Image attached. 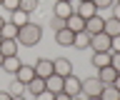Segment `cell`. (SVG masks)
<instances>
[{
  "label": "cell",
  "mask_w": 120,
  "mask_h": 100,
  "mask_svg": "<svg viewBox=\"0 0 120 100\" xmlns=\"http://www.w3.org/2000/svg\"><path fill=\"white\" fill-rule=\"evenodd\" d=\"M40 40H43V25L33 23V20L28 25H22L20 33H18V45H22V48H35Z\"/></svg>",
  "instance_id": "1"
},
{
  "label": "cell",
  "mask_w": 120,
  "mask_h": 100,
  "mask_svg": "<svg viewBox=\"0 0 120 100\" xmlns=\"http://www.w3.org/2000/svg\"><path fill=\"white\" fill-rule=\"evenodd\" d=\"M110 43H112V38L108 33L90 35V50H93V53H110Z\"/></svg>",
  "instance_id": "2"
},
{
  "label": "cell",
  "mask_w": 120,
  "mask_h": 100,
  "mask_svg": "<svg viewBox=\"0 0 120 100\" xmlns=\"http://www.w3.org/2000/svg\"><path fill=\"white\" fill-rule=\"evenodd\" d=\"M80 93L85 98H98V95L103 93V83H100L98 78H85L82 85H80Z\"/></svg>",
  "instance_id": "3"
},
{
  "label": "cell",
  "mask_w": 120,
  "mask_h": 100,
  "mask_svg": "<svg viewBox=\"0 0 120 100\" xmlns=\"http://www.w3.org/2000/svg\"><path fill=\"white\" fill-rule=\"evenodd\" d=\"M73 13H75V3H68V0H55V5H52V15H55V18L68 20Z\"/></svg>",
  "instance_id": "4"
},
{
  "label": "cell",
  "mask_w": 120,
  "mask_h": 100,
  "mask_svg": "<svg viewBox=\"0 0 120 100\" xmlns=\"http://www.w3.org/2000/svg\"><path fill=\"white\" fill-rule=\"evenodd\" d=\"M75 13L80 18H93V15H98V8H95V3L93 0H78V5H75Z\"/></svg>",
  "instance_id": "5"
},
{
  "label": "cell",
  "mask_w": 120,
  "mask_h": 100,
  "mask_svg": "<svg viewBox=\"0 0 120 100\" xmlns=\"http://www.w3.org/2000/svg\"><path fill=\"white\" fill-rule=\"evenodd\" d=\"M80 85H82V80L75 78L73 73L68 78H63V93H68V95H80Z\"/></svg>",
  "instance_id": "6"
},
{
  "label": "cell",
  "mask_w": 120,
  "mask_h": 100,
  "mask_svg": "<svg viewBox=\"0 0 120 100\" xmlns=\"http://www.w3.org/2000/svg\"><path fill=\"white\" fill-rule=\"evenodd\" d=\"M33 68H35V75H40V78H50L52 73H55V70H52V60H50V58H38Z\"/></svg>",
  "instance_id": "7"
},
{
  "label": "cell",
  "mask_w": 120,
  "mask_h": 100,
  "mask_svg": "<svg viewBox=\"0 0 120 100\" xmlns=\"http://www.w3.org/2000/svg\"><path fill=\"white\" fill-rule=\"evenodd\" d=\"M95 78L103 85H112V83H115V78H118V70L112 68V65H105V68H98V75Z\"/></svg>",
  "instance_id": "8"
},
{
  "label": "cell",
  "mask_w": 120,
  "mask_h": 100,
  "mask_svg": "<svg viewBox=\"0 0 120 100\" xmlns=\"http://www.w3.org/2000/svg\"><path fill=\"white\" fill-rule=\"evenodd\" d=\"M103 25H105V18H100V13H98V15L85 20V33L88 35H98V33H103Z\"/></svg>",
  "instance_id": "9"
},
{
  "label": "cell",
  "mask_w": 120,
  "mask_h": 100,
  "mask_svg": "<svg viewBox=\"0 0 120 100\" xmlns=\"http://www.w3.org/2000/svg\"><path fill=\"white\" fill-rule=\"evenodd\" d=\"M22 60L18 58V55H10V58H3V65H0V70L3 73H8V75H15L18 70H20Z\"/></svg>",
  "instance_id": "10"
},
{
  "label": "cell",
  "mask_w": 120,
  "mask_h": 100,
  "mask_svg": "<svg viewBox=\"0 0 120 100\" xmlns=\"http://www.w3.org/2000/svg\"><path fill=\"white\" fill-rule=\"evenodd\" d=\"M52 70H55V75L68 78L70 73H73V63L68 60V58H58V60H52Z\"/></svg>",
  "instance_id": "11"
},
{
  "label": "cell",
  "mask_w": 120,
  "mask_h": 100,
  "mask_svg": "<svg viewBox=\"0 0 120 100\" xmlns=\"http://www.w3.org/2000/svg\"><path fill=\"white\" fill-rule=\"evenodd\" d=\"M75 40V33L68 30V28H63V30H55V43H58L60 48H70Z\"/></svg>",
  "instance_id": "12"
},
{
  "label": "cell",
  "mask_w": 120,
  "mask_h": 100,
  "mask_svg": "<svg viewBox=\"0 0 120 100\" xmlns=\"http://www.w3.org/2000/svg\"><path fill=\"white\" fill-rule=\"evenodd\" d=\"M33 78H35V68H33V65H25V63H22V65H20V70L15 73V80H20L22 85H28Z\"/></svg>",
  "instance_id": "13"
},
{
  "label": "cell",
  "mask_w": 120,
  "mask_h": 100,
  "mask_svg": "<svg viewBox=\"0 0 120 100\" xmlns=\"http://www.w3.org/2000/svg\"><path fill=\"white\" fill-rule=\"evenodd\" d=\"M65 28L73 30V33H82V30H85V18H80L78 13H73V15L65 20Z\"/></svg>",
  "instance_id": "14"
},
{
  "label": "cell",
  "mask_w": 120,
  "mask_h": 100,
  "mask_svg": "<svg viewBox=\"0 0 120 100\" xmlns=\"http://www.w3.org/2000/svg\"><path fill=\"white\" fill-rule=\"evenodd\" d=\"M25 90H28L30 95H33V98H35V95H40V93L45 90V78L35 75V78H33V80H30L28 85H25Z\"/></svg>",
  "instance_id": "15"
},
{
  "label": "cell",
  "mask_w": 120,
  "mask_h": 100,
  "mask_svg": "<svg viewBox=\"0 0 120 100\" xmlns=\"http://www.w3.org/2000/svg\"><path fill=\"white\" fill-rule=\"evenodd\" d=\"M0 53H3V58L18 55V40H8V38H3V40H0Z\"/></svg>",
  "instance_id": "16"
},
{
  "label": "cell",
  "mask_w": 120,
  "mask_h": 100,
  "mask_svg": "<svg viewBox=\"0 0 120 100\" xmlns=\"http://www.w3.org/2000/svg\"><path fill=\"white\" fill-rule=\"evenodd\" d=\"M8 20H10V23H15L18 25V28H22V25H28L30 23V13H25V10H13V13H10V18H8Z\"/></svg>",
  "instance_id": "17"
},
{
  "label": "cell",
  "mask_w": 120,
  "mask_h": 100,
  "mask_svg": "<svg viewBox=\"0 0 120 100\" xmlns=\"http://www.w3.org/2000/svg\"><path fill=\"white\" fill-rule=\"evenodd\" d=\"M18 33H20V28H18L15 23H10V20H5L3 30H0V38H8V40H18Z\"/></svg>",
  "instance_id": "18"
},
{
  "label": "cell",
  "mask_w": 120,
  "mask_h": 100,
  "mask_svg": "<svg viewBox=\"0 0 120 100\" xmlns=\"http://www.w3.org/2000/svg\"><path fill=\"white\" fill-rule=\"evenodd\" d=\"M45 90H50V93H60V90H63V78L55 75V73H52L50 78H45Z\"/></svg>",
  "instance_id": "19"
},
{
  "label": "cell",
  "mask_w": 120,
  "mask_h": 100,
  "mask_svg": "<svg viewBox=\"0 0 120 100\" xmlns=\"http://www.w3.org/2000/svg\"><path fill=\"white\" fill-rule=\"evenodd\" d=\"M103 33H108L110 38H115V35H120V20H115V18H105Z\"/></svg>",
  "instance_id": "20"
},
{
  "label": "cell",
  "mask_w": 120,
  "mask_h": 100,
  "mask_svg": "<svg viewBox=\"0 0 120 100\" xmlns=\"http://www.w3.org/2000/svg\"><path fill=\"white\" fill-rule=\"evenodd\" d=\"M73 48H78V50H88V48H90V35L85 30H82V33H75Z\"/></svg>",
  "instance_id": "21"
},
{
  "label": "cell",
  "mask_w": 120,
  "mask_h": 100,
  "mask_svg": "<svg viewBox=\"0 0 120 100\" xmlns=\"http://www.w3.org/2000/svg\"><path fill=\"white\" fill-rule=\"evenodd\" d=\"M100 100H120V90L115 85H103V93L98 95Z\"/></svg>",
  "instance_id": "22"
},
{
  "label": "cell",
  "mask_w": 120,
  "mask_h": 100,
  "mask_svg": "<svg viewBox=\"0 0 120 100\" xmlns=\"http://www.w3.org/2000/svg\"><path fill=\"white\" fill-rule=\"evenodd\" d=\"M90 63H93V68H105V65H110V53H93Z\"/></svg>",
  "instance_id": "23"
},
{
  "label": "cell",
  "mask_w": 120,
  "mask_h": 100,
  "mask_svg": "<svg viewBox=\"0 0 120 100\" xmlns=\"http://www.w3.org/2000/svg\"><path fill=\"white\" fill-rule=\"evenodd\" d=\"M40 8V0H20V10H25V13H35V10Z\"/></svg>",
  "instance_id": "24"
},
{
  "label": "cell",
  "mask_w": 120,
  "mask_h": 100,
  "mask_svg": "<svg viewBox=\"0 0 120 100\" xmlns=\"http://www.w3.org/2000/svg\"><path fill=\"white\" fill-rule=\"evenodd\" d=\"M10 95H25V85L20 83V80H13V83H10Z\"/></svg>",
  "instance_id": "25"
},
{
  "label": "cell",
  "mask_w": 120,
  "mask_h": 100,
  "mask_svg": "<svg viewBox=\"0 0 120 100\" xmlns=\"http://www.w3.org/2000/svg\"><path fill=\"white\" fill-rule=\"evenodd\" d=\"M0 8H5L8 13H13V10L20 8V0H3V3H0Z\"/></svg>",
  "instance_id": "26"
},
{
  "label": "cell",
  "mask_w": 120,
  "mask_h": 100,
  "mask_svg": "<svg viewBox=\"0 0 120 100\" xmlns=\"http://www.w3.org/2000/svg\"><path fill=\"white\" fill-rule=\"evenodd\" d=\"M50 28H52V30H63V28H65V20L52 15V18H50Z\"/></svg>",
  "instance_id": "27"
},
{
  "label": "cell",
  "mask_w": 120,
  "mask_h": 100,
  "mask_svg": "<svg viewBox=\"0 0 120 100\" xmlns=\"http://www.w3.org/2000/svg\"><path fill=\"white\" fill-rule=\"evenodd\" d=\"M93 3H95L98 13H100V10H105V8H112V3H115V0H93Z\"/></svg>",
  "instance_id": "28"
},
{
  "label": "cell",
  "mask_w": 120,
  "mask_h": 100,
  "mask_svg": "<svg viewBox=\"0 0 120 100\" xmlns=\"http://www.w3.org/2000/svg\"><path fill=\"white\" fill-rule=\"evenodd\" d=\"M110 65L120 73V53H110Z\"/></svg>",
  "instance_id": "29"
},
{
  "label": "cell",
  "mask_w": 120,
  "mask_h": 100,
  "mask_svg": "<svg viewBox=\"0 0 120 100\" xmlns=\"http://www.w3.org/2000/svg\"><path fill=\"white\" fill-rule=\"evenodd\" d=\"M35 100H55V93H50V90H43L40 95H35Z\"/></svg>",
  "instance_id": "30"
},
{
  "label": "cell",
  "mask_w": 120,
  "mask_h": 100,
  "mask_svg": "<svg viewBox=\"0 0 120 100\" xmlns=\"http://www.w3.org/2000/svg\"><path fill=\"white\" fill-rule=\"evenodd\" d=\"M110 53H120V35H115L110 43Z\"/></svg>",
  "instance_id": "31"
},
{
  "label": "cell",
  "mask_w": 120,
  "mask_h": 100,
  "mask_svg": "<svg viewBox=\"0 0 120 100\" xmlns=\"http://www.w3.org/2000/svg\"><path fill=\"white\" fill-rule=\"evenodd\" d=\"M112 18L120 20V3H112Z\"/></svg>",
  "instance_id": "32"
},
{
  "label": "cell",
  "mask_w": 120,
  "mask_h": 100,
  "mask_svg": "<svg viewBox=\"0 0 120 100\" xmlns=\"http://www.w3.org/2000/svg\"><path fill=\"white\" fill-rule=\"evenodd\" d=\"M55 100H73V95H68V93H55Z\"/></svg>",
  "instance_id": "33"
},
{
  "label": "cell",
  "mask_w": 120,
  "mask_h": 100,
  "mask_svg": "<svg viewBox=\"0 0 120 100\" xmlns=\"http://www.w3.org/2000/svg\"><path fill=\"white\" fill-rule=\"evenodd\" d=\"M0 100H13V95H10L8 90H0Z\"/></svg>",
  "instance_id": "34"
},
{
  "label": "cell",
  "mask_w": 120,
  "mask_h": 100,
  "mask_svg": "<svg viewBox=\"0 0 120 100\" xmlns=\"http://www.w3.org/2000/svg\"><path fill=\"white\" fill-rule=\"evenodd\" d=\"M112 85H115V88L120 90V73H118V78H115V83H112Z\"/></svg>",
  "instance_id": "35"
},
{
  "label": "cell",
  "mask_w": 120,
  "mask_h": 100,
  "mask_svg": "<svg viewBox=\"0 0 120 100\" xmlns=\"http://www.w3.org/2000/svg\"><path fill=\"white\" fill-rule=\"evenodd\" d=\"M13 100H28L25 95H13Z\"/></svg>",
  "instance_id": "36"
},
{
  "label": "cell",
  "mask_w": 120,
  "mask_h": 100,
  "mask_svg": "<svg viewBox=\"0 0 120 100\" xmlns=\"http://www.w3.org/2000/svg\"><path fill=\"white\" fill-rule=\"evenodd\" d=\"M73 100H85V95H82V93L80 95H73Z\"/></svg>",
  "instance_id": "37"
},
{
  "label": "cell",
  "mask_w": 120,
  "mask_h": 100,
  "mask_svg": "<svg viewBox=\"0 0 120 100\" xmlns=\"http://www.w3.org/2000/svg\"><path fill=\"white\" fill-rule=\"evenodd\" d=\"M3 25H5V18H0V30H3Z\"/></svg>",
  "instance_id": "38"
},
{
  "label": "cell",
  "mask_w": 120,
  "mask_h": 100,
  "mask_svg": "<svg viewBox=\"0 0 120 100\" xmlns=\"http://www.w3.org/2000/svg\"><path fill=\"white\" fill-rule=\"evenodd\" d=\"M85 100H100V98H85Z\"/></svg>",
  "instance_id": "39"
},
{
  "label": "cell",
  "mask_w": 120,
  "mask_h": 100,
  "mask_svg": "<svg viewBox=\"0 0 120 100\" xmlns=\"http://www.w3.org/2000/svg\"><path fill=\"white\" fill-rule=\"evenodd\" d=\"M0 65H3V53H0Z\"/></svg>",
  "instance_id": "40"
},
{
  "label": "cell",
  "mask_w": 120,
  "mask_h": 100,
  "mask_svg": "<svg viewBox=\"0 0 120 100\" xmlns=\"http://www.w3.org/2000/svg\"><path fill=\"white\" fill-rule=\"evenodd\" d=\"M68 3H75V0H68Z\"/></svg>",
  "instance_id": "41"
},
{
  "label": "cell",
  "mask_w": 120,
  "mask_h": 100,
  "mask_svg": "<svg viewBox=\"0 0 120 100\" xmlns=\"http://www.w3.org/2000/svg\"><path fill=\"white\" fill-rule=\"evenodd\" d=\"M115 3H120V0H115Z\"/></svg>",
  "instance_id": "42"
},
{
  "label": "cell",
  "mask_w": 120,
  "mask_h": 100,
  "mask_svg": "<svg viewBox=\"0 0 120 100\" xmlns=\"http://www.w3.org/2000/svg\"><path fill=\"white\" fill-rule=\"evenodd\" d=\"M0 3H3V0H0Z\"/></svg>",
  "instance_id": "43"
},
{
  "label": "cell",
  "mask_w": 120,
  "mask_h": 100,
  "mask_svg": "<svg viewBox=\"0 0 120 100\" xmlns=\"http://www.w3.org/2000/svg\"><path fill=\"white\" fill-rule=\"evenodd\" d=\"M75 3H78V0H75Z\"/></svg>",
  "instance_id": "44"
},
{
  "label": "cell",
  "mask_w": 120,
  "mask_h": 100,
  "mask_svg": "<svg viewBox=\"0 0 120 100\" xmlns=\"http://www.w3.org/2000/svg\"><path fill=\"white\" fill-rule=\"evenodd\" d=\"M0 40H3V38H0Z\"/></svg>",
  "instance_id": "45"
}]
</instances>
